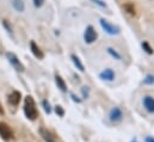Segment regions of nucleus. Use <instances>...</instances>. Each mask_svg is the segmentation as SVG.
<instances>
[{
  "mask_svg": "<svg viewBox=\"0 0 154 142\" xmlns=\"http://www.w3.org/2000/svg\"><path fill=\"white\" fill-rule=\"evenodd\" d=\"M12 6L18 12H23L24 8H25V5H24L23 0H12Z\"/></svg>",
  "mask_w": 154,
  "mask_h": 142,
  "instance_id": "11",
  "label": "nucleus"
},
{
  "mask_svg": "<svg viewBox=\"0 0 154 142\" xmlns=\"http://www.w3.org/2000/svg\"><path fill=\"white\" fill-rule=\"evenodd\" d=\"M100 78L103 80H108V81H112L115 79V72L112 71L111 68H108L105 71H103L100 73Z\"/></svg>",
  "mask_w": 154,
  "mask_h": 142,
  "instance_id": "9",
  "label": "nucleus"
},
{
  "mask_svg": "<svg viewBox=\"0 0 154 142\" xmlns=\"http://www.w3.org/2000/svg\"><path fill=\"white\" fill-rule=\"evenodd\" d=\"M146 141L147 142H154V140L153 139H151V137H147V139H146Z\"/></svg>",
  "mask_w": 154,
  "mask_h": 142,
  "instance_id": "25",
  "label": "nucleus"
},
{
  "mask_svg": "<svg viewBox=\"0 0 154 142\" xmlns=\"http://www.w3.org/2000/svg\"><path fill=\"white\" fill-rule=\"evenodd\" d=\"M6 57H7V60L10 61V63L16 68V71L24 72V66H23V63L19 61V59L17 57L16 54H13V53H6Z\"/></svg>",
  "mask_w": 154,
  "mask_h": 142,
  "instance_id": "2",
  "label": "nucleus"
},
{
  "mask_svg": "<svg viewBox=\"0 0 154 142\" xmlns=\"http://www.w3.org/2000/svg\"><path fill=\"white\" fill-rule=\"evenodd\" d=\"M124 8L127 10V12H128L129 14H135V8H134L133 4H125V5H124Z\"/></svg>",
  "mask_w": 154,
  "mask_h": 142,
  "instance_id": "17",
  "label": "nucleus"
},
{
  "mask_svg": "<svg viewBox=\"0 0 154 142\" xmlns=\"http://www.w3.org/2000/svg\"><path fill=\"white\" fill-rule=\"evenodd\" d=\"M92 1H93L94 4H97V5H99V6H100V7H103V8H105V7H106V5H105L103 1H100V0H92Z\"/></svg>",
  "mask_w": 154,
  "mask_h": 142,
  "instance_id": "22",
  "label": "nucleus"
},
{
  "mask_svg": "<svg viewBox=\"0 0 154 142\" xmlns=\"http://www.w3.org/2000/svg\"><path fill=\"white\" fill-rule=\"evenodd\" d=\"M97 32H96V30L93 29V26H87L86 28V30H85V34H84V39H85V42L86 43H88V44H91V43H93L96 39H97Z\"/></svg>",
  "mask_w": 154,
  "mask_h": 142,
  "instance_id": "5",
  "label": "nucleus"
},
{
  "mask_svg": "<svg viewBox=\"0 0 154 142\" xmlns=\"http://www.w3.org/2000/svg\"><path fill=\"white\" fill-rule=\"evenodd\" d=\"M4 25H5V28L8 30V32H12V28H11V25H8L7 20H4Z\"/></svg>",
  "mask_w": 154,
  "mask_h": 142,
  "instance_id": "23",
  "label": "nucleus"
},
{
  "mask_svg": "<svg viewBox=\"0 0 154 142\" xmlns=\"http://www.w3.org/2000/svg\"><path fill=\"white\" fill-rule=\"evenodd\" d=\"M109 117H110V121L111 122H119L121 119H122V117H123V113H122V110L119 109V107H114L111 111H110V115H109Z\"/></svg>",
  "mask_w": 154,
  "mask_h": 142,
  "instance_id": "6",
  "label": "nucleus"
},
{
  "mask_svg": "<svg viewBox=\"0 0 154 142\" xmlns=\"http://www.w3.org/2000/svg\"><path fill=\"white\" fill-rule=\"evenodd\" d=\"M0 136L5 140V141H8V140H12L13 139V133L12 130L10 129V127L4 123V122H0Z\"/></svg>",
  "mask_w": 154,
  "mask_h": 142,
  "instance_id": "4",
  "label": "nucleus"
},
{
  "mask_svg": "<svg viewBox=\"0 0 154 142\" xmlns=\"http://www.w3.org/2000/svg\"><path fill=\"white\" fill-rule=\"evenodd\" d=\"M55 81H56V85L57 87L62 91V92H66L67 91V86H66V82L63 81V79L60 76V75H56L55 76Z\"/></svg>",
  "mask_w": 154,
  "mask_h": 142,
  "instance_id": "12",
  "label": "nucleus"
},
{
  "mask_svg": "<svg viewBox=\"0 0 154 142\" xmlns=\"http://www.w3.org/2000/svg\"><path fill=\"white\" fill-rule=\"evenodd\" d=\"M99 23H100L102 28L104 29V31H105L106 34H109V35H117V34H119V28L114 25V24H111V23H109L108 20L100 19Z\"/></svg>",
  "mask_w": 154,
  "mask_h": 142,
  "instance_id": "3",
  "label": "nucleus"
},
{
  "mask_svg": "<svg viewBox=\"0 0 154 142\" xmlns=\"http://www.w3.org/2000/svg\"><path fill=\"white\" fill-rule=\"evenodd\" d=\"M24 112H25V116L30 119V121H35L38 116V112H37V109H36V104L32 99V97L28 96L25 97V102H24Z\"/></svg>",
  "mask_w": 154,
  "mask_h": 142,
  "instance_id": "1",
  "label": "nucleus"
},
{
  "mask_svg": "<svg viewBox=\"0 0 154 142\" xmlns=\"http://www.w3.org/2000/svg\"><path fill=\"white\" fill-rule=\"evenodd\" d=\"M143 82H145V84H148V85L153 84V82H154V76H153V75H147V76H146V79L143 80Z\"/></svg>",
  "mask_w": 154,
  "mask_h": 142,
  "instance_id": "18",
  "label": "nucleus"
},
{
  "mask_svg": "<svg viewBox=\"0 0 154 142\" xmlns=\"http://www.w3.org/2000/svg\"><path fill=\"white\" fill-rule=\"evenodd\" d=\"M30 48H31V51H32V54L35 55V57H37V59H39V60H42V59L44 57L42 50L36 45V43H35L34 41H31V43H30Z\"/></svg>",
  "mask_w": 154,
  "mask_h": 142,
  "instance_id": "10",
  "label": "nucleus"
},
{
  "mask_svg": "<svg viewBox=\"0 0 154 142\" xmlns=\"http://www.w3.org/2000/svg\"><path fill=\"white\" fill-rule=\"evenodd\" d=\"M8 102H10V104L17 106V105L19 104V102H20V92L13 91V92L8 96Z\"/></svg>",
  "mask_w": 154,
  "mask_h": 142,
  "instance_id": "8",
  "label": "nucleus"
},
{
  "mask_svg": "<svg viewBox=\"0 0 154 142\" xmlns=\"http://www.w3.org/2000/svg\"><path fill=\"white\" fill-rule=\"evenodd\" d=\"M71 59H72V61H73L74 66L77 67L79 71H80V72H84V71H85V69H84V66H82V63L80 62V59L78 57L77 55H74V54H73V55L71 56Z\"/></svg>",
  "mask_w": 154,
  "mask_h": 142,
  "instance_id": "13",
  "label": "nucleus"
},
{
  "mask_svg": "<svg viewBox=\"0 0 154 142\" xmlns=\"http://www.w3.org/2000/svg\"><path fill=\"white\" fill-rule=\"evenodd\" d=\"M141 45H142L143 50H145L147 54H149V55H151V54H153V53H154L153 48H152V47H151V45H149L147 42H142V44H141Z\"/></svg>",
  "mask_w": 154,
  "mask_h": 142,
  "instance_id": "16",
  "label": "nucleus"
},
{
  "mask_svg": "<svg viewBox=\"0 0 154 142\" xmlns=\"http://www.w3.org/2000/svg\"><path fill=\"white\" fill-rule=\"evenodd\" d=\"M106 50H108V53H109V54H110V55H111L112 57H115L116 60H121V59H122V56H121V55H119V54H118V53L116 51L114 48L109 47V48H108Z\"/></svg>",
  "mask_w": 154,
  "mask_h": 142,
  "instance_id": "15",
  "label": "nucleus"
},
{
  "mask_svg": "<svg viewBox=\"0 0 154 142\" xmlns=\"http://www.w3.org/2000/svg\"><path fill=\"white\" fill-rule=\"evenodd\" d=\"M55 111H56V113H57L59 116H61V117L65 115V112H63V110H62V107L61 106H56L55 107Z\"/></svg>",
  "mask_w": 154,
  "mask_h": 142,
  "instance_id": "20",
  "label": "nucleus"
},
{
  "mask_svg": "<svg viewBox=\"0 0 154 142\" xmlns=\"http://www.w3.org/2000/svg\"><path fill=\"white\" fill-rule=\"evenodd\" d=\"M41 134H42L43 139H44L47 142H55L54 141V139H53V136L50 135V133H48L45 129H41Z\"/></svg>",
  "mask_w": 154,
  "mask_h": 142,
  "instance_id": "14",
  "label": "nucleus"
},
{
  "mask_svg": "<svg viewBox=\"0 0 154 142\" xmlns=\"http://www.w3.org/2000/svg\"><path fill=\"white\" fill-rule=\"evenodd\" d=\"M43 2H44V0H34L35 7H41V6L43 5Z\"/></svg>",
  "mask_w": 154,
  "mask_h": 142,
  "instance_id": "21",
  "label": "nucleus"
},
{
  "mask_svg": "<svg viewBox=\"0 0 154 142\" xmlns=\"http://www.w3.org/2000/svg\"><path fill=\"white\" fill-rule=\"evenodd\" d=\"M143 106L148 112H154V98L151 96H146L143 98Z\"/></svg>",
  "mask_w": 154,
  "mask_h": 142,
  "instance_id": "7",
  "label": "nucleus"
},
{
  "mask_svg": "<svg viewBox=\"0 0 154 142\" xmlns=\"http://www.w3.org/2000/svg\"><path fill=\"white\" fill-rule=\"evenodd\" d=\"M43 106H44V110H45V112H50L51 111V109H50V105H49V103L47 102V100H43Z\"/></svg>",
  "mask_w": 154,
  "mask_h": 142,
  "instance_id": "19",
  "label": "nucleus"
},
{
  "mask_svg": "<svg viewBox=\"0 0 154 142\" xmlns=\"http://www.w3.org/2000/svg\"><path fill=\"white\" fill-rule=\"evenodd\" d=\"M0 115H4V109L1 106V104H0Z\"/></svg>",
  "mask_w": 154,
  "mask_h": 142,
  "instance_id": "24",
  "label": "nucleus"
}]
</instances>
